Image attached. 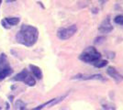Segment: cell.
Returning <instances> with one entry per match:
<instances>
[{
    "label": "cell",
    "mask_w": 123,
    "mask_h": 110,
    "mask_svg": "<svg viewBox=\"0 0 123 110\" xmlns=\"http://www.w3.org/2000/svg\"><path fill=\"white\" fill-rule=\"evenodd\" d=\"M38 39H39V29L36 27L27 24H23L16 35L17 42L26 47L34 46L38 41Z\"/></svg>",
    "instance_id": "1"
},
{
    "label": "cell",
    "mask_w": 123,
    "mask_h": 110,
    "mask_svg": "<svg viewBox=\"0 0 123 110\" xmlns=\"http://www.w3.org/2000/svg\"><path fill=\"white\" fill-rule=\"evenodd\" d=\"M101 57H102L101 53L99 52L95 47L90 46V47L86 48L81 52V54L79 55V60L86 63L94 64L98 61H99Z\"/></svg>",
    "instance_id": "2"
},
{
    "label": "cell",
    "mask_w": 123,
    "mask_h": 110,
    "mask_svg": "<svg viewBox=\"0 0 123 110\" xmlns=\"http://www.w3.org/2000/svg\"><path fill=\"white\" fill-rule=\"evenodd\" d=\"M77 32V26L75 24H73L67 28H60L57 30V37L62 41H66L72 38Z\"/></svg>",
    "instance_id": "3"
},
{
    "label": "cell",
    "mask_w": 123,
    "mask_h": 110,
    "mask_svg": "<svg viewBox=\"0 0 123 110\" xmlns=\"http://www.w3.org/2000/svg\"><path fill=\"white\" fill-rule=\"evenodd\" d=\"M113 30V26L111 24L110 17L108 16L104 20L101 22V24L98 27V31L102 34H108Z\"/></svg>",
    "instance_id": "4"
},
{
    "label": "cell",
    "mask_w": 123,
    "mask_h": 110,
    "mask_svg": "<svg viewBox=\"0 0 123 110\" xmlns=\"http://www.w3.org/2000/svg\"><path fill=\"white\" fill-rule=\"evenodd\" d=\"M72 79H75V80H98V81H105V78L103 77L101 74H83V73H79L74 76H73Z\"/></svg>",
    "instance_id": "5"
},
{
    "label": "cell",
    "mask_w": 123,
    "mask_h": 110,
    "mask_svg": "<svg viewBox=\"0 0 123 110\" xmlns=\"http://www.w3.org/2000/svg\"><path fill=\"white\" fill-rule=\"evenodd\" d=\"M107 73L113 80H115L116 83H120V82L123 81V75L118 73V71L116 70V68L113 67V66H109L107 69Z\"/></svg>",
    "instance_id": "6"
},
{
    "label": "cell",
    "mask_w": 123,
    "mask_h": 110,
    "mask_svg": "<svg viewBox=\"0 0 123 110\" xmlns=\"http://www.w3.org/2000/svg\"><path fill=\"white\" fill-rule=\"evenodd\" d=\"M65 97H66V94H64V95H62V96H60V97H58V98H54V99L50 100V101H48L46 103L39 105V106H37L35 108H32V109H31V110H41V109H42L43 107H45L46 105H55V104H57L58 102L62 101V100L63 99V98H65Z\"/></svg>",
    "instance_id": "7"
},
{
    "label": "cell",
    "mask_w": 123,
    "mask_h": 110,
    "mask_svg": "<svg viewBox=\"0 0 123 110\" xmlns=\"http://www.w3.org/2000/svg\"><path fill=\"white\" fill-rule=\"evenodd\" d=\"M30 69H31V73H33L34 77H36V78L39 79V80L42 79L43 74H42L41 69L40 68V67H38L36 65H33V64H30Z\"/></svg>",
    "instance_id": "8"
},
{
    "label": "cell",
    "mask_w": 123,
    "mask_h": 110,
    "mask_svg": "<svg viewBox=\"0 0 123 110\" xmlns=\"http://www.w3.org/2000/svg\"><path fill=\"white\" fill-rule=\"evenodd\" d=\"M28 74H29V72H28L26 69H24V70L21 71L20 73H18L12 80H13V81H18V82H23V81L25 80L26 77L28 76Z\"/></svg>",
    "instance_id": "9"
},
{
    "label": "cell",
    "mask_w": 123,
    "mask_h": 110,
    "mask_svg": "<svg viewBox=\"0 0 123 110\" xmlns=\"http://www.w3.org/2000/svg\"><path fill=\"white\" fill-rule=\"evenodd\" d=\"M11 73H12V69L10 67H6L4 69H1L0 70V81H2V80H4L6 77H7V76H9Z\"/></svg>",
    "instance_id": "10"
},
{
    "label": "cell",
    "mask_w": 123,
    "mask_h": 110,
    "mask_svg": "<svg viewBox=\"0 0 123 110\" xmlns=\"http://www.w3.org/2000/svg\"><path fill=\"white\" fill-rule=\"evenodd\" d=\"M6 22L9 25V26H16L19 23L20 21V18L18 17H6L5 18Z\"/></svg>",
    "instance_id": "11"
},
{
    "label": "cell",
    "mask_w": 123,
    "mask_h": 110,
    "mask_svg": "<svg viewBox=\"0 0 123 110\" xmlns=\"http://www.w3.org/2000/svg\"><path fill=\"white\" fill-rule=\"evenodd\" d=\"M24 83H25L27 85H29V86H34L35 84H36V80H35V78L31 75V74H28V76L25 78V80L23 81Z\"/></svg>",
    "instance_id": "12"
},
{
    "label": "cell",
    "mask_w": 123,
    "mask_h": 110,
    "mask_svg": "<svg viewBox=\"0 0 123 110\" xmlns=\"http://www.w3.org/2000/svg\"><path fill=\"white\" fill-rule=\"evenodd\" d=\"M107 64H108V61H106V60H101V59H100L97 63H94L93 65H94L95 67H97V68H102V67H105Z\"/></svg>",
    "instance_id": "13"
},
{
    "label": "cell",
    "mask_w": 123,
    "mask_h": 110,
    "mask_svg": "<svg viewBox=\"0 0 123 110\" xmlns=\"http://www.w3.org/2000/svg\"><path fill=\"white\" fill-rule=\"evenodd\" d=\"M114 22L118 25L123 26V15H118L114 17Z\"/></svg>",
    "instance_id": "14"
},
{
    "label": "cell",
    "mask_w": 123,
    "mask_h": 110,
    "mask_svg": "<svg viewBox=\"0 0 123 110\" xmlns=\"http://www.w3.org/2000/svg\"><path fill=\"white\" fill-rule=\"evenodd\" d=\"M105 41H106V38H105V37H104V36H99V37H97V38L95 39L94 43H95V44H97V45H100V44H102Z\"/></svg>",
    "instance_id": "15"
},
{
    "label": "cell",
    "mask_w": 123,
    "mask_h": 110,
    "mask_svg": "<svg viewBox=\"0 0 123 110\" xmlns=\"http://www.w3.org/2000/svg\"><path fill=\"white\" fill-rule=\"evenodd\" d=\"M1 24H2V26L4 27L5 29H10V26L6 22L5 19H2V20H1Z\"/></svg>",
    "instance_id": "16"
},
{
    "label": "cell",
    "mask_w": 123,
    "mask_h": 110,
    "mask_svg": "<svg viewBox=\"0 0 123 110\" xmlns=\"http://www.w3.org/2000/svg\"><path fill=\"white\" fill-rule=\"evenodd\" d=\"M17 0H6V3H12V2H15Z\"/></svg>",
    "instance_id": "17"
},
{
    "label": "cell",
    "mask_w": 123,
    "mask_h": 110,
    "mask_svg": "<svg viewBox=\"0 0 123 110\" xmlns=\"http://www.w3.org/2000/svg\"><path fill=\"white\" fill-rule=\"evenodd\" d=\"M100 1V3H102V4H104V3H107L108 1H109V0H99Z\"/></svg>",
    "instance_id": "18"
},
{
    "label": "cell",
    "mask_w": 123,
    "mask_h": 110,
    "mask_svg": "<svg viewBox=\"0 0 123 110\" xmlns=\"http://www.w3.org/2000/svg\"><path fill=\"white\" fill-rule=\"evenodd\" d=\"M1 3H2V0H0V6H1Z\"/></svg>",
    "instance_id": "19"
}]
</instances>
